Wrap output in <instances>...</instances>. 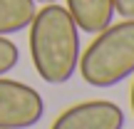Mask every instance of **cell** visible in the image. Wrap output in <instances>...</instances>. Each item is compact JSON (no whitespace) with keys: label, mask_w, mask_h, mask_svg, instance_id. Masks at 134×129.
<instances>
[{"label":"cell","mask_w":134,"mask_h":129,"mask_svg":"<svg viewBox=\"0 0 134 129\" xmlns=\"http://www.w3.org/2000/svg\"><path fill=\"white\" fill-rule=\"evenodd\" d=\"M80 27L67 8L42 5L30 23V57L40 80L47 85H67L80 67Z\"/></svg>","instance_id":"cell-1"},{"label":"cell","mask_w":134,"mask_h":129,"mask_svg":"<svg viewBox=\"0 0 134 129\" xmlns=\"http://www.w3.org/2000/svg\"><path fill=\"white\" fill-rule=\"evenodd\" d=\"M80 75L90 87L109 89L134 75V20L112 23L80 55Z\"/></svg>","instance_id":"cell-2"},{"label":"cell","mask_w":134,"mask_h":129,"mask_svg":"<svg viewBox=\"0 0 134 129\" xmlns=\"http://www.w3.org/2000/svg\"><path fill=\"white\" fill-rule=\"evenodd\" d=\"M45 114V99L35 87L0 77V129H30Z\"/></svg>","instance_id":"cell-3"},{"label":"cell","mask_w":134,"mask_h":129,"mask_svg":"<svg viewBox=\"0 0 134 129\" xmlns=\"http://www.w3.org/2000/svg\"><path fill=\"white\" fill-rule=\"evenodd\" d=\"M124 109L109 99H87L67 107L50 129H124Z\"/></svg>","instance_id":"cell-4"},{"label":"cell","mask_w":134,"mask_h":129,"mask_svg":"<svg viewBox=\"0 0 134 129\" xmlns=\"http://www.w3.org/2000/svg\"><path fill=\"white\" fill-rule=\"evenodd\" d=\"M67 13L72 15L80 32L97 35L114 23V0H67Z\"/></svg>","instance_id":"cell-5"},{"label":"cell","mask_w":134,"mask_h":129,"mask_svg":"<svg viewBox=\"0 0 134 129\" xmlns=\"http://www.w3.org/2000/svg\"><path fill=\"white\" fill-rule=\"evenodd\" d=\"M35 13H37L35 0H0V37L30 27Z\"/></svg>","instance_id":"cell-6"},{"label":"cell","mask_w":134,"mask_h":129,"mask_svg":"<svg viewBox=\"0 0 134 129\" xmlns=\"http://www.w3.org/2000/svg\"><path fill=\"white\" fill-rule=\"evenodd\" d=\"M20 62V50L13 40L0 37V77H5L15 65Z\"/></svg>","instance_id":"cell-7"},{"label":"cell","mask_w":134,"mask_h":129,"mask_svg":"<svg viewBox=\"0 0 134 129\" xmlns=\"http://www.w3.org/2000/svg\"><path fill=\"white\" fill-rule=\"evenodd\" d=\"M114 13H119L124 20H134V0H114Z\"/></svg>","instance_id":"cell-8"},{"label":"cell","mask_w":134,"mask_h":129,"mask_svg":"<svg viewBox=\"0 0 134 129\" xmlns=\"http://www.w3.org/2000/svg\"><path fill=\"white\" fill-rule=\"evenodd\" d=\"M129 104H132V114H134V82H132V92H129Z\"/></svg>","instance_id":"cell-9"},{"label":"cell","mask_w":134,"mask_h":129,"mask_svg":"<svg viewBox=\"0 0 134 129\" xmlns=\"http://www.w3.org/2000/svg\"><path fill=\"white\" fill-rule=\"evenodd\" d=\"M35 3H40V5H50V3H57V0H35Z\"/></svg>","instance_id":"cell-10"}]
</instances>
